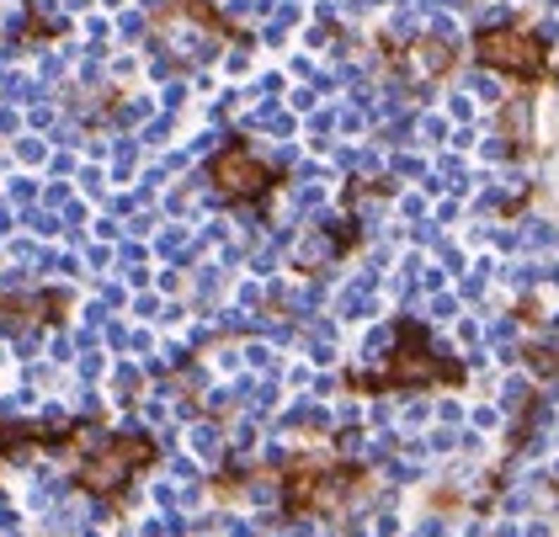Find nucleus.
Masks as SVG:
<instances>
[{
    "instance_id": "obj_1",
    "label": "nucleus",
    "mask_w": 559,
    "mask_h": 537,
    "mask_svg": "<svg viewBox=\"0 0 559 537\" xmlns=\"http://www.w3.org/2000/svg\"><path fill=\"white\" fill-rule=\"evenodd\" d=\"M479 53L496 64H506V70L517 75H538V59H544V48H538V37H522V32H485L479 37Z\"/></svg>"
},
{
    "instance_id": "obj_2",
    "label": "nucleus",
    "mask_w": 559,
    "mask_h": 537,
    "mask_svg": "<svg viewBox=\"0 0 559 537\" xmlns=\"http://www.w3.org/2000/svg\"><path fill=\"white\" fill-rule=\"evenodd\" d=\"M219 181H230V191H240V181H256V165L234 149V155H224L219 160Z\"/></svg>"
}]
</instances>
